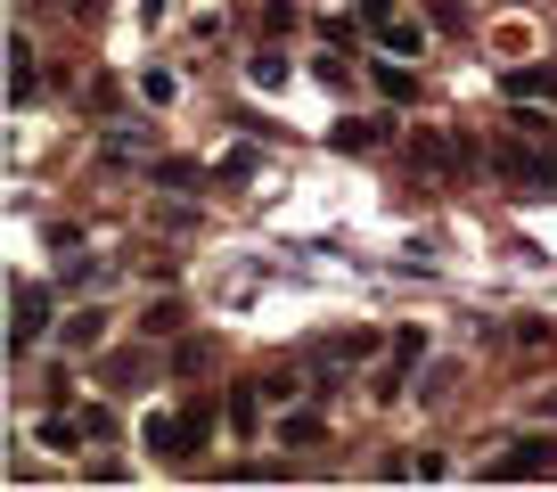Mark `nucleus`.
Returning a JSON list of instances; mask_svg holds the SVG:
<instances>
[{
  "label": "nucleus",
  "mask_w": 557,
  "mask_h": 492,
  "mask_svg": "<svg viewBox=\"0 0 557 492\" xmlns=\"http://www.w3.org/2000/svg\"><path fill=\"white\" fill-rule=\"evenodd\" d=\"M148 181H164V189H181V197H197V189H206V173H197L189 157H157V164H148Z\"/></svg>",
  "instance_id": "6e6552de"
},
{
  "label": "nucleus",
  "mask_w": 557,
  "mask_h": 492,
  "mask_svg": "<svg viewBox=\"0 0 557 492\" xmlns=\"http://www.w3.org/2000/svg\"><path fill=\"white\" fill-rule=\"evenodd\" d=\"M377 132H385V123H369V115H345V123L329 132V140H336V148H377Z\"/></svg>",
  "instance_id": "9b49d317"
},
{
  "label": "nucleus",
  "mask_w": 557,
  "mask_h": 492,
  "mask_svg": "<svg viewBox=\"0 0 557 492\" xmlns=\"http://www.w3.org/2000/svg\"><path fill=\"white\" fill-rule=\"evenodd\" d=\"M74 435H83L74 419H41V443H50V452H74Z\"/></svg>",
  "instance_id": "6ab92c4d"
},
{
  "label": "nucleus",
  "mask_w": 557,
  "mask_h": 492,
  "mask_svg": "<svg viewBox=\"0 0 557 492\" xmlns=\"http://www.w3.org/2000/svg\"><path fill=\"white\" fill-rule=\"evenodd\" d=\"M50 336V287H9V353H25V345H41Z\"/></svg>",
  "instance_id": "f03ea898"
},
{
  "label": "nucleus",
  "mask_w": 557,
  "mask_h": 492,
  "mask_svg": "<svg viewBox=\"0 0 557 492\" xmlns=\"http://www.w3.org/2000/svg\"><path fill=\"white\" fill-rule=\"evenodd\" d=\"M377 41H385V50H394V58H418V50H426V34H418L410 17H394V25H385V34H377Z\"/></svg>",
  "instance_id": "f8f14e48"
},
{
  "label": "nucleus",
  "mask_w": 557,
  "mask_h": 492,
  "mask_svg": "<svg viewBox=\"0 0 557 492\" xmlns=\"http://www.w3.org/2000/svg\"><path fill=\"white\" fill-rule=\"evenodd\" d=\"M206 435H213V410H181V459H189Z\"/></svg>",
  "instance_id": "dca6fc26"
},
{
  "label": "nucleus",
  "mask_w": 557,
  "mask_h": 492,
  "mask_svg": "<svg viewBox=\"0 0 557 492\" xmlns=\"http://www.w3.org/2000/svg\"><path fill=\"white\" fill-rule=\"evenodd\" d=\"M278 443H320V419H278Z\"/></svg>",
  "instance_id": "4be33fe9"
},
{
  "label": "nucleus",
  "mask_w": 557,
  "mask_h": 492,
  "mask_svg": "<svg viewBox=\"0 0 557 492\" xmlns=\"http://www.w3.org/2000/svg\"><path fill=\"white\" fill-rule=\"evenodd\" d=\"M99 336H107V312H99V304H90V312H74V320H66V345H99Z\"/></svg>",
  "instance_id": "4468645a"
},
{
  "label": "nucleus",
  "mask_w": 557,
  "mask_h": 492,
  "mask_svg": "<svg viewBox=\"0 0 557 492\" xmlns=\"http://www.w3.org/2000/svg\"><path fill=\"white\" fill-rule=\"evenodd\" d=\"M418 361V329H401L394 336V361H385V378H377V403H394V394H401V369H410Z\"/></svg>",
  "instance_id": "1a4fd4ad"
},
{
  "label": "nucleus",
  "mask_w": 557,
  "mask_h": 492,
  "mask_svg": "<svg viewBox=\"0 0 557 492\" xmlns=\"http://www.w3.org/2000/svg\"><path fill=\"white\" fill-rule=\"evenodd\" d=\"M262 394H271V403H296V394H304V378H287V369H271V378H262Z\"/></svg>",
  "instance_id": "412c9836"
},
{
  "label": "nucleus",
  "mask_w": 557,
  "mask_h": 492,
  "mask_svg": "<svg viewBox=\"0 0 557 492\" xmlns=\"http://www.w3.org/2000/svg\"><path fill=\"white\" fill-rule=\"evenodd\" d=\"M508 99H517V107H541V99H549L557 107V66H508Z\"/></svg>",
  "instance_id": "20e7f679"
},
{
  "label": "nucleus",
  "mask_w": 557,
  "mask_h": 492,
  "mask_svg": "<svg viewBox=\"0 0 557 492\" xmlns=\"http://www.w3.org/2000/svg\"><path fill=\"white\" fill-rule=\"evenodd\" d=\"M206 361H213L206 336H181V345H173V369H206Z\"/></svg>",
  "instance_id": "a211bd4d"
},
{
  "label": "nucleus",
  "mask_w": 557,
  "mask_h": 492,
  "mask_svg": "<svg viewBox=\"0 0 557 492\" xmlns=\"http://www.w3.org/2000/svg\"><path fill=\"white\" fill-rule=\"evenodd\" d=\"M139 329H148V336H181V304H148V312H139Z\"/></svg>",
  "instance_id": "f3484780"
},
{
  "label": "nucleus",
  "mask_w": 557,
  "mask_h": 492,
  "mask_svg": "<svg viewBox=\"0 0 557 492\" xmlns=\"http://www.w3.org/2000/svg\"><path fill=\"white\" fill-rule=\"evenodd\" d=\"M246 83H255V90H278V83H287V58H278V50H255V58H246Z\"/></svg>",
  "instance_id": "9d476101"
},
{
  "label": "nucleus",
  "mask_w": 557,
  "mask_h": 492,
  "mask_svg": "<svg viewBox=\"0 0 557 492\" xmlns=\"http://www.w3.org/2000/svg\"><path fill=\"white\" fill-rule=\"evenodd\" d=\"M492 164H500L508 189H524V197H549L557 189V157H541V148H500Z\"/></svg>",
  "instance_id": "7ed1b4c3"
},
{
  "label": "nucleus",
  "mask_w": 557,
  "mask_h": 492,
  "mask_svg": "<svg viewBox=\"0 0 557 492\" xmlns=\"http://www.w3.org/2000/svg\"><path fill=\"white\" fill-rule=\"evenodd\" d=\"M139 443L164 452V459H181V419H173V410H148V419H139Z\"/></svg>",
  "instance_id": "0eeeda50"
},
{
  "label": "nucleus",
  "mask_w": 557,
  "mask_h": 492,
  "mask_svg": "<svg viewBox=\"0 0 557 492\" xmlns=\"http://www.w3.org/2000/svg\"><path fill=\"white\" fill-rule=\"evenodd\" d=\"M139 99H148V107H173V99H181V83H173L164 66H148V74H139Z\"/></svg>",
  "instance_id": "ddd939ff"
},
{
  "label": "nucleus",
  "mask_w": 557,
  "mask_h": 492,
  "mask_svg": "<svg viewBox=\"0 0 557 492\" xmlns=\"http://www.w3.org/2000/svg\"><path fill=\"white\" fill-rule=\"evenodd\" d=\"M34 83H41V66H34V41H9V107H25V99H34Z\"/></svg>",
  "instance_id": "423d86ee"
},
{
  "label": "nucleus",
  "mask_w": 557,
  "mask_h": 492,
  "mask_svg": "<svg viewBox=\"0 0 557 492\" xmlns=\"http://www.w3.org/2000/svg\"><path fill=\"white\" fill-rule=\"evenodd\" d=\"M484 476H492V484H533V476H557V435H517Z\"/></svg>",
  "instance_id": "f257e3e1"
},
{
  "label": "nucleus",
  "mask_w": 557,
  "mask_h": 492,
  "mask_svg": "<svg viewBox=\"0 0 557 492\" xmlns=\"http://www.w3.org/2000/svg\"><path fill=\"white\" fill-rule=\"evenodd\" d=\"M394 17H401V0H361V9H352V25H369V34H385Z\"/></svg>",
  "instance_id": "2eb2a0df"
},
{
  "label": "nucleus",
  "mask_w": 557,
  "mask_h": 492,
  "mask_svg": "<svg viewBox=\"0 0 557 492\" xmlns=\"http://www.w3.org/2000/svg\"><path fill=\"white\" fill-rule=\"evenodd\" d=\"M410 157H418V164H435V173H468V148H459V140H443V132H418V140H410Z\"/></svg>",
  "instance_id": "39448f33"
},
{
  "label": "nucleus",
  "mask_w": 557,
  "mask_h": 492,
  "mask_svg": "<svg viewBox=\"0 0 557 492\" xmlns=\"http://www.w3.org/2000/svg\"><path fill=\"white\" fill-rule=\"evenodd\" d=\"M377 90H385V99H410L418 83H410V66H377Z\"/></svg>",
  "instance_id": "aec40b11"
}]
</instances>
